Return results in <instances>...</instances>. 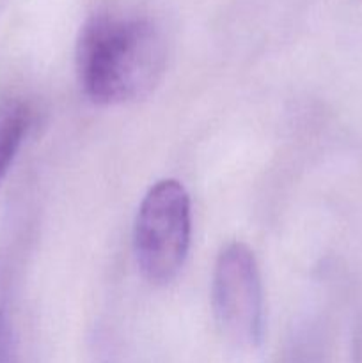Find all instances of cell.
I'll return each mask as SVG.
<instances>
[{"instance_id": "cell-1", "label": "cell", "mask_w": 362, "mask_h": 363, "mask_svg": "<svg viewBox=\"0 0 362 363\" xmlns=\"http://www.w3.org/2000/svg\"><path fill=\"white\" fill-rule=\"evenodd\" d=\"M165 60L158 23L126 7L92 13L75 46L78 84L96 105H123L148 96L162 80Z\"/></svg>"}, {"instance_id": "cell-2", "label": "cell", "mask_w": 362, "mask_h": 363, "mask_svg": "<svg viewBox=\"0 0 362 363\" xmlns=\"http://www.w3.org/2000/svg\"><path fill=\"white\" fill-rule=\"evenodd\" d=\"M190 195L177 179H162L142 197L133 223V254L149 284L165 286L183 269L190 250Z\"/></svg>"}, {"instance_id": "cell-3", "label": "cell", "mask_w": 362, "mask_h": 363, "mask_svg": "<svg viewBox=\"0 0 362 363\" xmlns=\"http://www.w3.org/2000/svg\"><path fill=\"white\" fill-rule=\"evenodd\" d=\"M212 307L224 335L243 346L261 342L265 332V291L254 252L231 241L215 259Z\"/></svg>"}, {"instance_id": "cell-4", "label": "cell", "mask_w": 362, "mask_h": 363, "mask_svg": "<svg viewBox=\"0 0 362 363\" xmlns=\"http://www.w3.org/2000/svg\"><path fill=\"white\" fill-rule=\"evenodd\" d=\"M31 128V108L23 101L0 106V183L16 160Z\"/></svg>"}, {"instance_id": "cell-5", "label": "cell", "mask_w": 362, "mask_h": 363, "mask_svg": "<svg viewBox=\"0 0 362 363\" xmlns=\"http://www.w3.org/2000/svg\"><path fill=\"white\" fill-rule=\"evenodd\" d=\"M0 363H18L16 330H14L11 293L6 273L0 268Z\"/></svg>"}, {"instance_id": "cell-6", "label": "cell", "mask_w": 362, "mask_h": 363, "mask_svg": "<svg viewBox=\"0 0 362 363\" xmlns=\"http://www.w3.org/2000/svg\"><path fill=\"white\" fill-rule=\"evenodd\" d=\"M355 363H362V326L355 342Z\"/></svg>"}]
</instances>
